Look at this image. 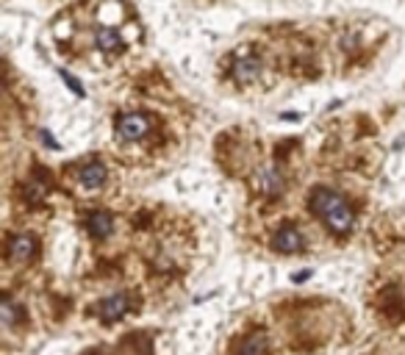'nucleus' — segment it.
Segmentation results:
<instances>
[{"mask_svg": "<svg viewBox=\"0 0 405 355\" xmlns=\"http://www.w3.org/2000/svg\"><path fill=\"white\" fill-rule=\"evenodd\" d=\"M153 131V119L142 111H125L117 117V136L122 142H142Z\"/></svg>", "mask_w": 405, "mask_h": 355, "instance_id": "f03ea898", "label": "nucleus"}, {"mask_svg": "<svg viewBox=\"0 0 405 355\" xmlns=\"http://www.w3.org/2000/svg\"><path fill=\"white\" fill-rule=\"evenodd\" d=\"M86 231L92 239H106L114 231V217L109 211H92L86 217Z\"/></svg>", "mask_w": 405, "mask_h": 355, "instance_id": "9d476101", "label": "nucleus"}, {"mask_svg": "<svg viewBox=\"0 0 405 355\" xmlns=\"http://www.w3.org/2000/svg\"><path fill=\"white\" fill-rule=\"evenodd\" d=\"M106 178H109V169H106V164H100V161H89V164H84V166L78 169V181H81V186H86V189H100V186L106 184Z\"/></svg>", "mask_w": 405, "mask_h": 355, "instance_id": "6e6552de", "label": "nucleus"}, {"mask_svg": "<svg viewBox=\"0 0 405 355\" xmlns=\"http://www.w3.org/2000/svg\"><path fill=\"white\" fill-rule=\"evenodd\" d=\"M95 42H97V48H100V50H109V53L122 48L120 34H114L111 28H100V31H97V37H95Z\"/></svg>", "mask_w": 405, "mask_h": 355, "instance_id": "9b49d317", "label": "nucleus"}, {"mask_svg": "<svg viewBox=\"0 0 405 355\" xmlns=\"http://www.w3.org/2000/svg\"><path fill=\"white\" fill-rule=\"evenodd\" d=\"M272 247L278 253H286V256H294V253H303L305 250V236L297 225H281L275 233H272Z\"/></svg>", "mask_w": 405, "mask_h": 355, "instance_id": "20e7f679", "label": "nucleus"}, {"mask_svg": "<svg viewBox=\"0 0 405 355\" xmlns=\"http://www.w3.org/2000/svg\"><path fill=\"white\" fill-rule=\"evenodd\" d=\"M95 311H97V316H100L106 325H111V322L122 319V316L131 311V294L117 291V294H111V297L100 300V303L95 305Z\"/></svg>", "mask_w": 405, "mask_h": 355, "instance_id": "39448f33", "label": "nucleus"}, {"mask_svg": "<svg viewBox=\"0 0 405 355\" xmlns=\"http://www.w3.org/2000/svg\"><path fill=\"white\" fill-rule=\"evenodd\" d=\"M236 355H270V338L264 330H253L247 333L239 347H236Z\"/></svg>", "mask_w": 405, "mask_h": 355, "instance_id": "1a4fd4ad", "label": "nucleus"}, {"mask_svg": "<svg viewBox=\"0 0 405 355\" xmlns=\"http://www.w3.org/2000/svg\"><path fill=\"white\" fill-rule=\"evenodd\" d=\"M17 305H15V300H12V294H6L3 297V308H0V316H3V325L9 327V325H15V319H17Z\"/></svg>", "mask_w": 405, "mask_h": 355, "instance_id": "f8f14e48", "label": "nucleus"}, {"mask_svg": "<svg viewBox=\"0 0 405 355\" xmlns=\"http://www.w3.org/2000/svg\"><path fill=\"white\" fill-rule=\"evenodd\" d=\"M37 256V239L28 236V233H17L9 239V258L15 264H26Z\"/></svg>", "mask_w": 405, "mask_h": 355, "instance_id": "0eeeda50", "label": "nucleus"}, {"mask_svg": "<svg viewBox=\"0 0 405 355\" xmlns=\"http://www.w3.org/2000/svg\"><path fill=\"white\" fill-rule=\"evenodd\" d=\"M258 189H261L264 198H281L283 189H286V175H283V169L275 166V164L264 166L258 172Z\"/></svg>", "mask_w": 405, "mask_h": 355, "instance_id": "423d86ee", "label": "nucleus"}, {"mask_svg": "<svg viewBox=\"0 0 405 355\" xmlns=\"http://www.w3.org/2000/svg\"><path fill=\"white\" fill-rule=\"evenodd\" d=\"M231 73H234V81H236V84L247 86V84H256V81L261 78V73H264V61H261L258 53H253V50H242V53L234 59Z\"/></svg>", "mask_w": 405, "mask_h": 355, "instance_id": "7ed1b4c3", "label": "nucleus"}, {"mask_svg": "<svg viewBox=\"0 0 405 355\" xmlns=\"http://www.w3.org/2000/svg\"><path fill=\"white\" fill-rule=\"evenodd\" d=\"M26 195H28V200H31V203H39V200L45 198V189H39V186H28V189H26Z\"/></svg>", "mask_w": 405, "mask_h": 355, "instance_id": "ddd939ff", "label": "nucleus"}, {"mask_svg": "<svg viewBox=\"0 0 405 355\" xmlns=\"http://www.w3.org/2000/svg\"><path fill=\"white\" fill-rule=\"evenodd\" d=\"M308 206H311V211H314L333 233H339V236L350 233L352 225H355V214H352L350 203H347L339 192H333V189L317 186V189L311 192V198H308Z\"/></svg>", "mask_w": 405, "mask_h": 355, "instance_id": "f257e3e1", "label": "nucleus"}]
</instances>
